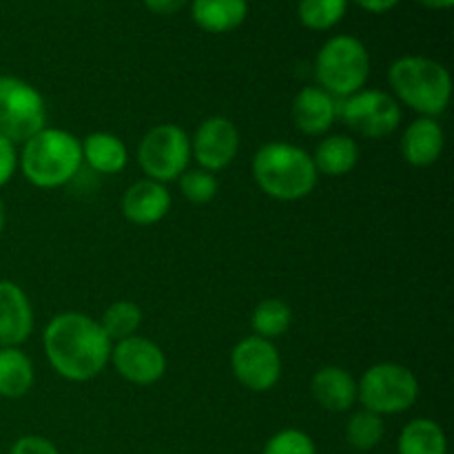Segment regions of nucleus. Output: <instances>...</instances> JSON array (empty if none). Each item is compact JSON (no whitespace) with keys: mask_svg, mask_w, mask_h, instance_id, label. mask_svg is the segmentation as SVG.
Instances as JSON below:
<instances>
[{"mask_svg":"<svg viewBox=\"0 0 454 454\" xmlns=\"http://www.w3.org/2000/svg\"><path fill=\"white\" fill-rule=\"evenodd\" d=\"M251 173L262 193L279 202H297L315 191L319 173L313 155L291 142H266L255 151Z\"/></svg>","mask_w":454,"mask_h":454,"instance_id":"obj_2","label":"nucleus"},{"mask_svg":"<svg viewBox=\"0 0 454 454\" xmlns=\"http://www.w3.org/2000/svg\"><path fill=\"white\" fill-rule=\"evenodd\" d=\"M419 399V380L408 366L380 362L357 381V402L375 415H402Z\"/></svg>","mask_w":454,"mask_h":454,"instance_id":"obj_6","label":"nucleus"},{"mask_svg":"<svg viewBox=\"0 0 454 454\" xmlns=\"http://www.w3.org/2000/svg\"><path fill=\"white\" fill-rule=\"evenodd\" d=\"M98 322H100L106 337L115 344V341H122L127 337L137 335V331L142 326V309L136 301L118 300L102 313V317Z\"/></svg>","mask_w":454,"mask_h":454,"instance_id":"obj_24","label":"nucleus"},{"mask_svg":"<svg viewBox=\"0 0 454 454\" xmlns=\"http://www.w3.org/2000/svg\"><path fill=\"white\" fill-rule=\"evenodd\" d=\"M337 118H341V122L357 136L381 140L402 127L403 111L393 93L381 89H362L337 102Z\"/></svg>","mask_w":454,"mask_h":454,"instance_id":"obj_9","label":"nucleus"},{"mask_svg":"<svg viewBox=\"0 0 454 454\" xmlns=\"http://www.w3.org/2000/svg\"><path fill=\"white\" fill-rule=\"evenodd\" d=\"M399 454H448V437L442 426L428 417L408 421L397 439Z\"/></svg>","mask_w":454,"mask_h":454,"instance_id":"obj_22","label":"nucleus"},{"mask_svg":"<svg viewBox=\"0 0 454 454\" xmlns=\"http://www.w3.org/2000/svg\"><path fill=\"white\" fill-rule=\"evenodd\" d=\"M384 417L375 415V412L366 411V408L353 412L348 424H346V442L357 452L375 450L381 443V439H384Z\"/></svg>","mask_w":454,"mask_h":454,"instance_id":"obj_25","label":"nucleus"},{"mask_svg":"<svg viewBox=\"0 0 454 454\" xmlns=\"http://www.w3.org/2000/svg\"><path fill=\"white\" fill-rule=\"evenodd\" d=\"M47 127V105L34 84L16 75H0V136L22 145Z\"/></svg>","mask_w":454,"mask_h":454,"instance_id":"obj_7","label":"nucleus"},{"mask_svg":"<svg viewBox=\"0 0 454 454\" xmlns=\"http://www.w3.org/2000/svg\"><path fill=\"white\" fill-rule=\"evenodd\" d=\"M371 75V53L355 35H333L322 44L315 58L317 87L331 93L335 100L353 96L366 89Z\"/></svg>","mask_w":454,"mask_h":454,"instance_id":"obj_5","label":"nucleus"},{"mask_svg":"<svg viewBox=\"0 0 454 454\" xmlns=\"http://www.w3.org/2000/svg\"><path fill=\"white\" fill-rule=\"evenodd\" d=\"M348 0H300V20L306 29L328 31L346 16Z\"/></svg>","mask_w":454,"mask_h":454,"instance_id":"obj_26","label":"nucleus"},{"mask_svg":"<svg viewBox=\"0 0 454 454\" xmlns=\"http://www.w3.org/2000/svg\"><path fill=\"white\" fill-rule=\"evenodd\" d=\"M393 98L421 118H439L452 98L450 71L426 56H402L390 65Z\"/></svg>","mask_w":454,"mask_h":454,"instance_id":"obj_4","label":"nucleus"},{"mask_svg":"<svg viewBox=\"0 0 454 454\" xmlns=\"http://www.w3.org/2000/svg\"><path fill=\"white\" fill-rule=\"evenodd\" d=\"M193 20L208 34H229L238 29L248 13L247 0H193Z\"/></svg>","mask_w":454,"mask_h":454,"instance_id":"obj_20","label":"nucleus"},{"mask_svg":"<svg viewBox=\"0 0 454 454\" xmlns=\"http://www.w3.org/2000/svg\"><path fill=\"white\" fill-rule=\"evenodd\" d=\"M419 3L428 9H450L454 0H419Z\"/></svg>","mask_w":454,"mask_h":454,"instance_id":"obj_33","label":"nucleus"},{"mask_svg":"<svg viewBox=\"0 0 454 454\" xmlns=\"http://www.w3.org/2000/svg\"><path fill=\"white\" fill-rule=\"evenodd\" d=\"M82 142V160L100 176H118L127 168L129 149L115 133L93 131Z\"/></svg>","mask_w":454,"mask_h":454,"instance_id":"obj_18","label":"nucleus"},{"mask_svg":"<svg viewBox=\"0 0 454 454\" xmlns=\"http://www.w3.org/2000/svg\"><path fill=\"white\" fill-rule=\"evenodd\" d=\"M353 3H357L359 7L371 13H386L393 7H397L399 0H353Z\"/></svg>","mask_w":454,"mask_h":454,"instance_id":"obj_32","label":"nucleus"},{"mask_svg":"<svg viewBox=\"0 0 454 454\" xmlns=\"http://www.w3.org/2000/svg\"><path fill=\"white\" fill-rule=\"evenodd\" d=\"M359 162V146L357 142L344 133L335 136H324L319 140L317 149L313 153V164L319 176L341 177L348 176Z\"/></svg>","mask_w":454,"mask_h":454,"instance_id":"obj_19","label":"nucleus"},{"mask_svg":"<svg viewBox=\"0 0 454 454\" xmlns=\"http://www.w3.org/2000/svg\"><path fill=\"white\" fill-rule=\"evenodd\" d=\"M173 198L167 184L149 180H137L124 191L122 215L136 226H153L162 222L171 211Z\"/></svg>","mask_w":454,"mask_h":454,"instance_id":"obj_14","label":"nucleus"},{"mask_svg":"<svg viewBox=\"0 0 454 454\" xmlns=\"http://www.w3.org/2000/svg\"><path fill=\"white\" fill-rule=\"evenodd\" d=\"M158 454H160V452H158Z\"/></svg>","mask_w":454,"mask_h":454,"instance_id":"obj_35","label":"nucleus"},{"mask_svg":"<svg viewBox=\"0 0 454 454\" xmlns=\"http://www.w3.org/2000/svg\"><path fill=\"white\" fill-rule=\"evenodd\" d=\"M310 395L328 412H348L357 403V380L341 366H324L310 380Z\"/></svg>","mask_w":454,"mask_h":454,"instance_id":"obj_17","label":"nucleus"},{"mask_svg":"<svg viewBox=\"0 0 454 454\" xmlns=\"http://www.w3.org/2000/svg\"><path fill=\"white\" fill-rule=\"evenodd\" d=\"M34 333V309L25 288L0 279V348H20Z\"/></svg>","mask_w":454,"mask_h":454,"instance_id":"obj_13","label":"nucleus"},{"mask_svg":"<svg viewBox=\"0 0 454 454\" xmlns=\"http://www.w3.org/2000/svg\"><path fill=\"white\" fill-rule=\"evenodd\" d=\"M239 153V131L224 115L202 120L191 137V160L208 173L224 171Z\"/></svg>","mask_w":454,"mask_h":454,"instance_id":"obj_11","label":"nucleus"},{"mask_svg":"<svg viewBox=\"0 0 454 454\" xmlns=\"http://www.w3.org/2000/svg\"><path fill=\"white\" fill-rule=\"evenodd\" d=\"M145 4L149 12L160 13V16H171L184 7L186 0H145Z\"/></svg>","mask_w":454,"mask_h":454,"instance_id":"obj_31","label":"nucleus"},{"mask_svg":"<svg viewBox=\"0 0 454 454\" xmlns=\"http://www.w3.org/2000/svg\"><path fill=\"white\" fill-rule=\"evenodd\" d=\"M18 171V149L13 142L0 136V189L13 180Z\"/></svg>","mask_w":454,"mask_h":454,"instance_id":"obj_30","label":"nucleus"},{"mask_svg":"<svg viewBox=\"0 0 454 454\" xmlns=\"http://www.w3.org/2000/svg\"><path fill=\"white\" fill-rule=\"evenodd\" d=\"M337 102L319 87L300 89L291 105L293 124L304 136H326L337 120Z\"/></svg>","mask_w":454,"mask_h":454,"instance_id":"obj_15","label":"nucleus"},{"mask_svg":"<svg viewBox=\"0 0 454 454\" xmlns=\"http://www.w3.org/2000/svg\"><path fill=\"white\" fill-rule=\"evenodd\" d=\"M43 348L58 377L82 384L96 380L109 366L114 341L96 317L65 310L49 319L43 333Z\"/></svg>","mask_w":454,"mask_h":454,"instance_id":"obj_1","label":"nucleus"},{"mask_svg":"<svg viewBox=\"0 0 454 454\" xmlns=\"http://www.w3.org/2000/svg\"><path fill=\"white\" fill-rule=\"evenodd\" d=\"M191 137L173 122L158 124L142 136L137 145V164L149 180L168 184L189 168Z\"/></svg>","mask_w":454,"mask_h":454,"instance_id":"obj_8","label":"nucleus"},{"mask_svg":"<svg viewBox=\"0 0 454 454\" xmlns=\"http://www.w3.org/2000/svg\"><path fill=\"white\" fill-rule=\"evenodd\" d=\"M233 377L251 393H269L282 380V357L273 341L248 335L231 350Z\"/></svg>","mask_w":454,"mask_h":454,"instance_id":"obj_10","label":"nucleus"},{"mask_svg":"<svg viewBox=\"0 0 454 454\" xmlns=\"http://www.w3.org/2000/svg\"><path fill=\"white\" fill-rule=\"evenodd\" d=\"M262 454H317V446L304 430L284 428L264 443Z\"/></svg>","mask_w":454,"mask_h":454,"instance_id":"obj_28","label":"nucleus"},{"mask_svg":"<svg viewBox=\"0 0 454 454\" xmlns=\"http://www.w3.org/2000/svg\"><path fill=\"white\" fill-rule=\"evenodd\" d=\"M293 326V309L288 301L278 300V297H269L262 300L260 304L253 309L251 315V328L253 335L262 337V340L275 341L279 337L286 335Z\"/></svg>","mask_w":454,"mask_h":454,"instance_id":"obj_23","label":"nucleus"},{"mask_svg":"<svg viewBox=\"0 0 454 454\" xmlns=\"http://www.w3.org/2000/svg\"><path fill=\"white\" fill-rule=\"evenodd\" d=\"M4 224H7V211H4V202L0 200V235H3Z\"/></svg>","mask_w":454,"mask_h":454,"instance_id":"obj_34","label":"nucleus"},{"mask_svg":"<svg viewBox=\"0 0 454 454\" xmlns=\"http://www.w3.org/2000/svg\"><path fill=\"white\" fill-rule=\"evenodd\" d=\"M35 384V368L20 348H0V397L20 399Z\"/></svg>","mask_w":454,"mask_h":454,"instance_id":"obj_21","label":"nucleus"},{"mask_svg":"<svg viewBox=\"0 0 454 454\" xmlns=\"http://www.w3.org/2000/svg\"><path fill=\"white\" fill-rule=\"evenodd\" d=\"M177 184H180V193L193 204H208L220 191V182H217L215 173H208L200 167L186 168L177 177Z\"/></svg>","mask_w":454,"mask_h":454,"instance_id":"obj_27","label":"nucleus"},{"mask_svg":"<svg viewBox=\"0 0 454 454\" xmlns=\"http://www.w3.org/2000/svg\"><path fill=\"white\" fill-rule=\"evenodd\" d=\"M82 142L58 127L40 129L22 142L18 168L35 189H60L82 168Z\"/></svg>","mask_w":454,"mask_h":454,"instance_id":"obj_3","label":"nucleus"},{"mask_svg":"<svg viewBox=\"0 0 454 454\" xmlns=\"http://www.w3.org/2000/svg\"><path fill=\"white\" fill-rule=\"evenodd\" d=\"M118 375L133 386H153L167 372V355L155 341L142 335L115 341L111 362Z\"/></svg>","mask_w":454,"mask_h":454,"instance_id":"obj_12","label":"nucleus"},{"mask_svg":"<svg viewBox=\"0 0 454 454\" xmlns=\"http://www.w3.org/2000/svg\"><path fill=\"white\" fill-rule=\"evenodd\" d=\"M446 146V133L437 118H415L402 136V155L411 167L426 168L439 162Z\"/></svg>","mask_w":454,"mask_h":454,"instance_id":"obj_16","label":"nucleus"},{"mask_svg":"<svg viewBox=\"0 0 454 454\" xmlns=\"http://www.w3.org/2000/svg\"><path fill=\"white\" fill-rule=\"evenodd\" d=\"M9 454H60L56 443L49 442L47 437L40 434H25V437L16 439Z\"/></svg>","mask_w":454,"mask_h":454,"instance_id":"obj_29","label":"nucleus"}]
</instances>
